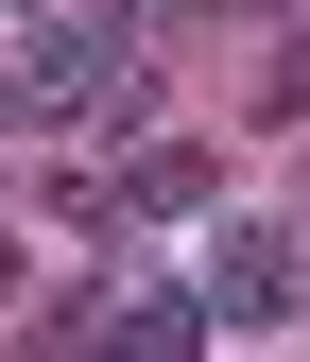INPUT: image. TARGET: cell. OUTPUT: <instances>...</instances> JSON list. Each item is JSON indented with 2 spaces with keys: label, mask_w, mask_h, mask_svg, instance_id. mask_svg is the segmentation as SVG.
I'll list each match as a JSON object with an SVG mask.
<instances>
[{
  "label": "cell",
  "mask_w": 310,
  "mask_h": 362,
  "mask_svg": "<svg viewBox=\"0 0 310 362\" xmlns=\"http://www.w3.org/2000/svg\"><path fill=\"white\" fill-rule=\"evenodd\" d=\"M121 86H138V69H121V35H104V18H69V35H35V52H18V104H52V121L121 104Z\"/></svg>",
  "instance_id": "cell-1"
}]
</instances>
